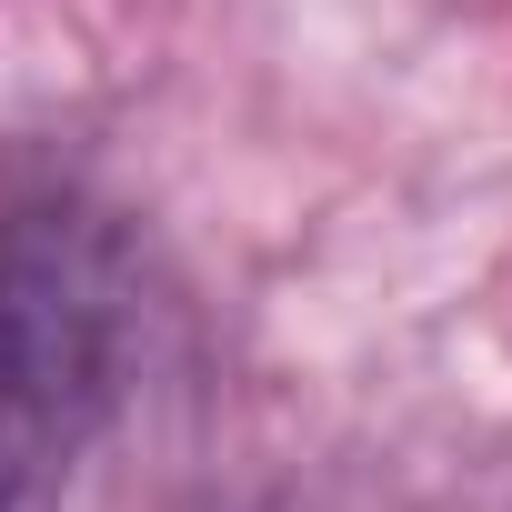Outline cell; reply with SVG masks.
Segmentation results:
<instances>
[{
    "label": "cell",
    "mask_w": 512,
    "mask_h": 512,
    "mask_svg": "<svg viewBox=\"0 0 512 512\" xmlns=\"http://www.w3.org/2000/svg\"><path fill=\"white\" fill-rule=\"evenodd\" d=\"M131 362V272L121 241L31 201L0 211V512H51L71 462L121 402Z\"/></svg>",
    "instance_id": "cell-1"
}]
</instances>
